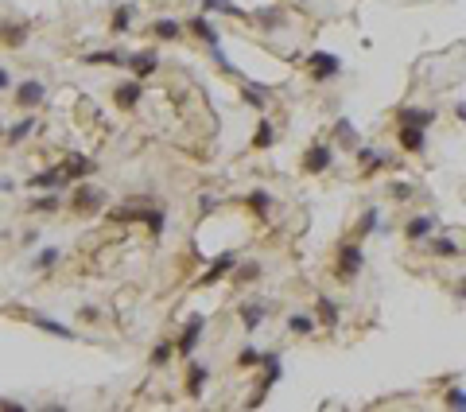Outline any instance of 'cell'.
<instances>
[{"label": "cell", "instance_id": "1", "mask_svg": "<svg viewBox=\"0 0 466 412\" xmlns=\"http://www.w3.org/2000/svg\"><path fill=\"white\" fill-rule=\"evenodd\" d=\"M366 268V253H361V241L357 237H350V241H342L338 246V257H334V276L342 280V284H350V280H357V273Z\"/></svg>", "mask_w": 466, "mask_h": 412}, {"label": "cell", "instance_id": "2", "mask_svg": "<svg viewBox=\"0 0 466 412\" xmlns=\"http://www.w3.org/2000/svg\"><path fill=\"white\" fill-rule=\"evenodd\" d=\"M260 366H265V377H260V385H257V397L249 401L253 409H257L268 393H272V385L284 377V358H280V350H265V354H260Z\"/></svg>", "mask_w": 466, "mask_h": 412}, {"label": "cell", "instance_id": "3", "mask_svg": "<svg viewBox=\"0 0 466 412\" xmlns=\"http://www.w3.org/2000/svg\"><path fill=\"white\" fill-rule=\"evenodd\" d=\"M307 70H311V82H330L342 74V59H338L334 51H311Z\"/></svg>", "mask_w": 466, "mask_h": 412}, {"label": "cell", "instance_id": "4", "mask_svg": "<svg viewBox=\"0 0 466 412\" xmlns=\"http://www.w3.org/2000/svg\"><path fill=\"white\" fill-rule=\"evenodd\" d=\"M327 167H334V140H319L303 152V171L307 175H323Z\"/></svg>", "mask_w": 466, "mask_h": 412}, {"label": "cell", "instance_id": "5", "mask_svg": "<svg viewBox=\"0 0 466 412\" xmlns=\"http://www.w3.org/2000/svg\"><path fill=\"white\" fill-rule=\"evenodd\" d=\"M202 334H206V315H190L187 327H183V334H179L175 350L183 354V358H195V346H199Z\"/></svg>", "mask_w": 466, "mask_h": 412}, {"label": "cell", "instance_id": "6", "mask_svg": "<svg viewBox=\"0 0 466 412\" xmlns=\"http://www.w3.org/2000/svg\"><path fill=\"white\" fill-rule=\"evenodd\" d=\"M101 206H105V191L82 179V183L74 187V210H78V214H93V210H101Z\"/></svg>", "mask_w": 466, "mask_h": 412}, {"label": "cell", "instance_id": "7", "mask_svg": "<svg viewBox=\"0 0 466 412\" xmlns=\"http://www.w3.org/2000/svg\"><path fill=\"white\" fill-rule=\"evenodd\" d=\"M47 101V86L39 78H28V82H16V105L20 109H39Z\"/></svg>", "mask_w": 466, "mask_h": 412}, {"label": "cell", "instance_id": "8", "mask_svg": "<svg viewBox=\"0 0 466 412\" xmlns=\"http://www.w3.org/2000/svg\"><path fill=\"white\" fill-rule=\"evenodd\" d=\"M354 156H357V164L366 167V179L373 175V171H381V167H393V164H397V160L388 156V152H381V148H373V144H357Z\"/></svg>", "mask_w": 466, "mask_h": 412}, {"label": "cell", "instance_id": "9", "mask_svg": "<svg viewBox=\"0 0 466 412\" xmlns=\"http://www.w3.org/2000/svg\"><path fill=\"white\" fill-rule=\"evenodd\" d=\"M439 226V218L436 214H416V218H408V226H404V237L412 241V246H420V241H431V234H436Z\"/></svg>", "mask_w": 466, "mask_h": 412}, {"label": "cell", "instance_id": "10", "mask_svg": "<svg viewBox=\"0 0 466 412\" xmlns=\"http://www.w3.org/2000/svg\"><path fill=\"white\" fill-rule=\"evenodd\" d=\"M268 311H272V307H268L265 300H245V304L238 307V315H241V327H245V334H253V331H257V327L268 319Z\"/></svg>", "mask_w": 466, "mask_h": 412}, {"label": "cell", "instance_id": "11", "mask_svg": "<svg viewBox=\"0 0 466 412\" xmlns=\"http://www.w3.org/2000/svg\"><path fill=\"white\" fill-rule=\"evenodd\" d=\"M152 206L156 203H148V198H129V203H120L117 210H109V218L113 222H144Z\"/></svg>", "mask_w": 466, "mask_h": 412}, {"label": "cell", "instance_id": "12", "mask_svg": "<svg viewBox=\"0 0 466 412\" xmlns=\"http://www.w3.org/2000/svg\"><path fill=\"white\" fill-rule=\"evenodd\" d=\"M397 144L404 148L408 156H424V148H427V128L400 125V132H397Z\"/></svg>", "mask_w": 466, "mask_h": 412}, {"label": "cell", "instance_id": "13", "mask_svg": "<svg viewBox=\"0 0 466 412\" xmlns=\"http://www.w3.org/2000/svg\"><path fill=\"white\" fill-rule=\"evenodd\" d=\"M140 94H144V82L132 78V82H120V86L113 89V101H117L120 113H132V109L140 105Z\"/></svg>", "mask_w": 466, "mask_h": 412}, {"label": "cell", "instance_id": "14", "mask_svg": "<svg viewBox=\"0 0 466 412\" xmlns=\"http://www.w3.org/2000/svg\"><path fill=\"white\" fill-rule=\"evenodd\" d=\"M436 109L431 105H408V109H400L397 113V125H416V128H431L436 125Z\"/></svg>", "mask_w": 466, "mask_h": 412}, {"label": "cell", "instance_id": "15", "mask_svg": "<svg viewBox=\"0 0 466 412\" xmlns=\"http://www.w3.org/2000/svg\"><path fill=\"white\" fill-rule=\"evenodd\" d=\"M369 234H385V222H381V206H366V214L357 218L354 237H357V241H366Z\"/></svg>", "mask_w": 466, "mask_h": 412}, {"label": "cell", "instance_id": "16", "mask_svg": "<svg viewBox=\"0 0 466 412\" xmlns=\"http://www.w3.org/2000/svg\"><path fill=\"white\" fill-rule=\"evenodd\" d=\"M315 319L327 327V331H338V323H342V307H338L330 295H319L315 300Z\"/></svg>", "mask_w": 466, "mask_h": 412}, {"label": "cell", "instance_id": "17", "mask_svg": "<svg viewBox=\"0 0 466 412\" xmlns=\"http://www.w3.org/2000/svg\"><path fill=\"white\" fill-rule=\"evenodd\" d=\"M187 28L195 31V35H199V40L206 43L210 51H214V47H222V35H218V28H214V24L206 20V12H199V16H190V20H187Z\"/></svg>", "mask_w": 466, "mask_h": 412}, {"label": "cell", "instance_id": "18", "mask_svg": "<svg viewBox=\"0 0 466 412\" xmlns=\"http://www.w3.org/2000/svg\"><path fill=\"white\" fill-rule=\"evenodd\" d=\"M330 140H334V144H342V148H350V152H357V144H361V137H357V128H354V121H350V117H338L334 121Z\"/></svg>", "mask_w": 466, "mask_h": 412}, {"label": "cell", "instance_id": "19", "mask_svg": "<svg viewBox=\"0 0 466 412\" xmlns=\"http://www.w3.org/2000/svg\"><path fill=\"white\" fill-rule=\"evenodd\" d=\"M129 67H132V74L144 82V78H152V74L159 70V55L156 51H136V55H129Z\"/></svg>", "mask_w": 466, "mask_h": 412}, {"label": "cell", "instance_id": "20", "mask_svg": "<svg viewBox=\"0 0 466 412\" xmlns=\"http://www.w3.org/2000/svg\"><path fill=\"white\" fill-rule=\"evenodd\" d=\"M238 265H241V261H238V253H222L218 261L210 265V273H202L199 288H210V284H214V280H222V276H226V273H233V268H238Z\"/></svg>", "mask_w": 466, "mask_h": 412}, {"label": "cell", "instance_id": "21", "mask_svg": "<svg viewBox=\"0 0 466 412\" xmlns=\"http://www.w3.org/2000/svg\"><path fill=\"white\" fill-rule=\"evenodd\" d=\"M249 20L257 24V28H265V31H284V8H280V4H272V8H257L253 12V16H249Z\"/></svg>", "mask_w": 466, "mask_h": 412}, {"label": "cell", "instance_id": "22", "mask_svg": "<svg viewBox=\"0 0 466 412\" xmlns=\"http://www.w3.org/2000/svg\"><path fill=\"white\" fill-rule=\"evenodd\" d=\"M82 62H89V67H129V55L109 47V51H89V55H82Z\"/></svg>", "mask_w": 466, "mask_h": 412}, {"label": "cell", "instance_id": "23", "mask_svg": "<svg viewBox=\"0 0 466 412\" xmlns=\"http://www.w3.org/2000/svg\"><path fill=\"white\" fill-rule=\"evenodd\" d=\"M210 381V366L206 362H187V397H202Z\"/></svg>", "mask_w": 466, "mask_h": 412}, {"label": "cell", "instance_id": "24", "mask_svg": "<svg viewBox=\"0 0 466 412\" xmlns=\"http://www.w3.org/2000/svg\"><path fill=\"white\" fill-rule=\"evenodd\" d=\"M136 4H132V0H125V4H117V8H113V16H109V28H113V35H125V31L132 28V20H136Z\"/></svg>", "mask_w": 466, "mask_h": 412}, {"label": "cell", "instance_id": "25", "mask_svg": "<svg viewBox=\"0 0 466 412\" xmlns=\"http://www.w3.org/2000/svg\"><path fill=\"white\" fill-rule=\"evenodd\" d=\"M62 171H66V183H74V179H86V175H93V171H98V164H93V160L89 156H70L66 164H62Z\"/></svg>", "mask_w": 466, "mask_h": 412}, {"label": "cell", "instance_id": "26", "mask_svg": "<svg viewBox=\"0 0 466 412\" xmlns=\"http://www.w3.org/2000/svg\"><path fill=\"white\" fill-rule=\"evenodd\" d=\"M62 183H66V171H62V164H59V167H47V171H39V175L28 179V187H35V191H55V187H62Z\"/></svg>", "mask_w": 466, "mask_h": 412}, {"label": "cell", "instance_id": "27", "mask_svg": "<svg viewBox=\"0 0 466 412\" xmlns=\"http://www.w3.org/2000/svg\"><path fill=\"white\" fill-rule=\"evenodd\" d=\"M31 323L39 327V331L55 334V338H66V343H74V338H78V331H74V327L59 323V319H47V315H31Z\"/></svg>", "mask_w": 466, "mask_h": 412}, {"label": "cell", "instance_id": "28", "mask_svg": "<svg viewBox=\"0 0 466 412\" xmlns=\"http://www.w3.org/2000/svg\"><path fill=\"white\" fill-rule=\"evenodd\" d=\"M245 206L253 210V218H268L272 214V195H268L265 187H257V191H249L245 195Z\"/></svg>", "mask_w": 466, "mask_h": 412}, {"label": "cell", "instance_id": "29", "mask_svg": "<svg viewBox=\"0 0 466 412\" xmlns=\"http://www.w3.org/2000/svg\"><path fill=\"white\" fill-rule=\"evenodd\" d=\"M315 327H319V319H315V315H307V311H292V315H288V331L299 334V338L315 334Z\"/></svg>", "mask_w": 466, "mask_h": 412}, {"label": "cell", "instance_id": "30", "mask_svg": "<svg viewBox=\"0 0 466 412\" xmlns=\"http://www.w3.org/2000/svg\"><path fill=\"white\" fill-rule=\"evenodd\" d=\"M427 249H431L436 257H443V261H455V257L463 253V246H458L455 237H431V241H427Z\"/></svg>", "mask_w": 466, "mask_h": 412}, {"label": "cell", "instance_id": "31", "mask_svg": "<svg viewBox=\"0 0 466 412\" xmlns=\"http://www.w3.org/2000/svg\"><path fill=\"white\" fill-rule=\"evenodd\" d=\"M59 257H62L59 246H43L39 253H35V261H31V268H35V273H51V268L59 265Z\"/></svg>", "mask_w": 466, "mask_h": 412}, {"label": "cell", "instance_id": "32", "mask_svg": "<svg viewBox=\"0 0 466 412\" xmlns=\"http://www.w3.org/2000/svg\"><path fill=\"white\" fill-rule=\"evenodd\" d=\"M272 144H276V125H272L268 117H260L257 132H253V148H257V152H265V148H272Z\"/></svg>", "mask_w": 466, "mask_h": 412}, {"label": "cell", "instance_id": "33", "mask_svg": "<svg viewBox=\"0 0 466 412\" xmlns=\"http://www.w3.org/2000/svg\"><path fill=\"white\" fill-rule=\"evenodd\" d=\"M202 12H226V16H238V20H249L253 12L238 8L233 0H202Z\"/></svg>", "mask_w": 466, "mask_h": 412}, {"label": "cell", "instance_id": "34", "mask_svg": "<svg viewBox=\"0 0 466 412\" xmlns=\"http://www.w3.org/2000/svg\"><path fill=\"white\" fill-rule=\"evenodd\" d=\"M260 273H265V265H257V261H245V265L233 268V284H253V280H260Z\"/></svg>", "mask_w": 466, "mask_h": 412}, {"label": "cell", "instance_id": "35", "mask_svg": "<svg viewBox=\"0 0 466 412\" xmlns=\"http://www.w3.org/2000/svg\"><path fill=\"white\" fill-rule=\"evenodd\" d=\"M0 35H4L8 47H24V43H28V24H4Z\"/></svg>", "mask_w": 466, "mask_h": 412}, {"label": "cell", "instance_id": "36", "mask_svg": "<svg viewBox=\"0 0 466 412\" xmlns=\"http://www.w3.org/2000/svg\"><path fill=\"white\" fill-rule=\"evenodd\" d=\"M28 210H31V214H55V210H59V195H55V191H47V195L31 198Z\"/></svg>", "mask_w": 466, "mask_h": 412}, {"label": "cell", "instance_id": "37", "mask_svg": "<svg viewBox=\"0 0 466 412\" xmlns=\"http://www.w3.org/2000/svg\"><path fill=\"white\" fill-rule=\"evenodd\" d=\"M152 31H156L159 40H179V35H183V24H179V20H171V16H163V20H156V24H152Z\"/></svg>", "mask_w": 466, "mask_h": 412}, {"label": "cell", "instance_id": "38", "mask_svg": "<svg viewBox=\"0 0 466 412\" xmlns=\"http://www.w3.org/2000/svg\"><path fill=\"white\" fill-rule=\"evenodd\" d=\"M31 128H35V117H24L20 125H12L8 132H4V144H20V140H28Z\"/></svg>", "mask_w": 466, "mask_h": 412}, {"label": "cell", "instance_id": "39", "mask_svg": "<svg viewBox=\"0 0 466 412\" xmlns=\"http://www.w3.org/2000/svg\"><path fill=\"white\" fill-rule=\"evenodd\" d=\"M163 206H152L148 218H144V226H148V237H163Z\"/></svg>", "mask_w": 466, "mask_h": 412}, {"label": "cell", "instance_id": "40", "mask_svg": "<svg viewBox=\"0 0 466 412\" xmlns=\"http://www.w3.org/2000/svg\"><path fill=\"white\" fill-rule=\"evenodd\" d=\"M148 362L156 366V370H163V366L171 362V343H168V338H163V343H156V346H152V358H148Z\"/></svg>", "mask_w": 466, "mask_h": 412}, {"label": "cell", "instance_id": "41", "mask_svg": "<svg viewBox=\"0 0 466 412\" xmlns=\"http://www.w3.org/2000/svg\"><path fill=\"white\" fill-rule=\"evenodd\" d=\"M253 366H260V350H257V346H241L238 370H253Z\"/></svg>", "mask_w": 466, "mask_h": 412}, {"label": "cell", "instance_id": "42", "mask_svg": "<svg viewBox=\"0 0 466 412\" xmlns=\"http://www.w3.org/2000/svg\"><path fill=\"white\" fill-rule=\"evenodd\" d=\"M443 404H447V409H466V389H458V385H447Z\"/></svg>", "mask_w": 466, "mask_h": 412}, {"label": "cell", "instance_id": "43", "mask_svg": "<svg viewBox=\"0 0 466 412\" xmlns=\"http://www.w3.org/2000/svg\"><path fill=\"white\" fill-rule=\"evenodd\" d=\"M416 195V191H412V183H388V198H397V203H408V198Z\"/></svg>", "mask_w": 466, "mask_h": 412}, {"label": "cell", "instance_id": "44", "mask_svg": "<svg viewBox=\"0 0 466 412\" xmlns=\"http://www.w3.org/2000/svg\"><path fill=\"white\" fill-rule=\"evenodd\" d=\"M214 210H218V198H214V195H199V214L206 218V214H214Z\"/></svg>", "mask_w": 466, "mask_h": 412}, {"label": "cell", "instance_id": "45", "mask_svg": "<svg viewBox=\"0 0 466 412\" xmlns=\"http://www.w3.org/2000/svg\"><path fill=\"white\" fill-rule=\"evenodd\" d=\"M455 300H466V276H458V284H455Z\"/></svg>", "mask_w": 466, "mask_h": 412}, {"label": "cell", "instance_id": "46", "mask_svg": "<svg viewBox=\"0 0 466 412\" xmlns=\"http://www.w3.org/2000/svg\"><path fill=\"white\" fill-rule=\"evenodd\" d=\"M455 117H458V121H463V125H466V101H458V105H455Z\"/></svg>", "mask_w": 466, "mask_h": 412}, {"label": "cell", "instance_id": "47", "mask_svg": "<svg viewBox=\"0 0 466 412\" xmlns=\"http://www.w3.org/2000/svg\"><path fill=\"white\" fill-rule=\"evenodd\" d=\"M8 86H12V78H8V70L0 67V89H8Z\"/></svg>", "mask_w": 466, "mask_h": 412}, {"label": "cell", "instance_id": "48", "mask_svg": "<svg viewBox=\"0 0 466 412\" xmlns=\"http://www.w3.org/2000/svg\"><path fill=\"white\" fill-rule=\"evenodd\" d=\"M4 132H8V128H4V125H0V140H4Z\"/></svg>", "mask_w": 466, "mask_h": 412}]
</instances>
